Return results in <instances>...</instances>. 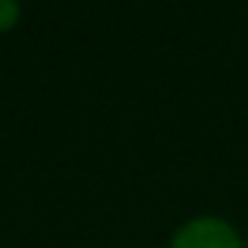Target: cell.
Segmentation results:
<instances>
[{
    "label": "cell",
    "instance_id": "obj_1",
    "mask_svg": "<svg viewBox=\"0 0 248 248\" xmlns=\"http://www.w3.org/2000/svg\"><path fill=\"white\" fill-rule=\"evenodd\" d=\"M173 248H242V242L226 220L198 217L173 236Z\"/></svg>",
    "mask_w": 248,
    "mask_h": 248
},
{
    "label": "cell",
    "instance_id": "obj_2",
    "mask_svg": "<svg viewBox=\"0 0 248 248\" xmlns=\"http://www.w3.org/2000/svg\"><path fill=\"white\" fill-rule=\"evenodd\" d=\"M16 22H19V3L0 0V31H10Z\"/></svg>",
    "mask_w": 248,
    "mask_h": 248
}]
</instances>
